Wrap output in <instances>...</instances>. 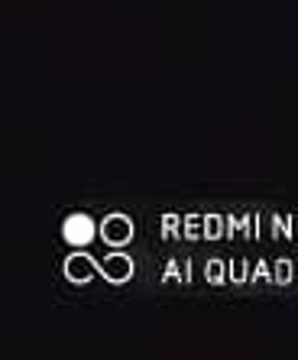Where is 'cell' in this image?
Returning a JSON list of instances; mask_svg holds the SVG:
<instances>
[{
    "label": "cell",
    "instance_id": "6da1fadb",
    "mask_svg": "<svg viewBox=\"0 0 298 360\" xmlns=\"http://www.w3.org/2000/svg\"><path fill=\"white\" fill-rule=\"evenodd\" d=\"M94 237V224L84 214H74L65 221V240L68 243H88Z\"/></svg>",
    "mask_w": 298,
    "mask_h": 360
},
{
    "label": "cell",
    "instance_id": "7a4b0ae2",
    "mask_svg": "<svg viewBox=\"0 0 298 360\" xmlns=\"http://www.w3.org/2000/svg\"><path fill=\"white\" fill-rule=\"evenodd\" d=\"M68 266H78V279H84L88 276V266H91V260H68ZM74 276V269H68Z\"/></svg>",
    "mask_w": 298,
    "mask_h": 360
}]
</instances>
